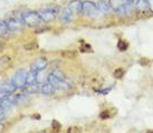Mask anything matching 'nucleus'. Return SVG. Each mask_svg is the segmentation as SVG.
Instances as JSON below:
<instances>
[{
	"label": "nucleus",
	"instance_id": "obj_9",
	"mask_svg": "<svg viewBox=\"0 0 153 133\" xmlns=\"http://www.w3.org/2000/svg\"><path fill=\"white\" fill-rule=\"evenodd\" d=\"M82 2L81 0H72L69 1L67 4V8L72 11L74 15H77V13H82Z\"/></svg>",
	"mask_w": 153,
	"mask_h": 133
},
{
	"label": "nucleus",
	"instance_id": "obj_27",
	"mask_svg": "<svg viewBox=\"0 0 153 133\" xmlns=\"http://www.w3.org/2000/svg\"><path fill=\"white\" fill-rule=\"evenodd\" d=\"M7 113H8V112L6 111L4 107L0 106V121L4 120V119L7 117Z\"/></svg>",
	"mask_w": 153,
	"mask_h": 133
},
{
	"label": "nucleus",
	"instance_id": "obj_16",
	"mask_svg": "<svg viewBox=\"0 0 153 133\" xmlns=\"http://www.w3.org/2000/svg\"><path fill=\"white\" fill-rule=\"evenodd\" d=\"M28 101V97H27V95L25 94H18L15 96V99L13 100V104H20V103H26Z\"/></svg>",
	"mask_w": 153,
	"mask_h": 133
},
{
	"label": "nucleus",
	"instance_id": "obj_11",
	"mask_svg": "<svg viewBox=\"0 0 153 133\" xmlns=\"http://www.w3.org/2000/svg\"><path fill=\"white\" fill-rule=\"evenodd\" d=\"M40 92L44 95H53L56 92V87L54 85H51L49 82L47 83H43L42 87H40Z\"/></svg>",
	"mask_w": 153,
	"mask_h": 133
},
{
	"label": "nucleus",
	"instance_id": "obj_23",
	"mask_svg": "<svg viewBox=\"0 0 153 133\" xmlns=\"http://www.w3.org/2000/svg\"><path fill=\"white\" fill-rule=\"evenodd\" d=\"M69 87H71V85H69L68 83H66L65 81H59L58 84L56 85V88H59V90H64V91L68 90Z\"/></svg>",
	"mask_w": 153,
	"mask_h": 133
},
{
	"label": "nucleus",
	"instance_id": "obj_21",
	"mask_svg": "<svg viewBox=\"0 0 153 133\" xmlns=\"http://www.w3.org/2000/svg\"><path fill=\"white\" fill-rule=\"evenodd\" d=\"M51 128H53V130H54V132L58 133L60 130H62V124H60L59 121L53 120V121H51Z\"/></svg>",
	"mask_w": 153,
	"mask_h": 133
},
{
	"label": "nucleus",
	"instance_id": "obj_5",
	"mask_svg": "<svg viewBox=\"0 0 153 133\" xmlns=\"http://www.w3.org/2000/svg\"><path fill=\"white\" fill-rule=\"evenodd\" d=\"M82 13L85 16H88V17H95V16H97V13L100 11H98L97 6L95 2L89 1V0H85V1L82 2Z\"/></svg>",
	"mask_w": 153,
	"mask_h": 133
},
{
	"label": "nucleus",
	"instance_id": "obj_33",
	"mask_svg": "<svg viewBox=\"0 0 153 133\" xmlns=\"http://www.w3.org/2000/svg\"><path fill=\"white\" fill-rule=\"evenodd\" d=\"M128 2H130V4H134L136 2V0H128Z\"/></svg>",
	"mask_w": 153,
	"mask_h": 133
},
{
	"label": "nucleus",
	"instance_id": "obj_12",
	"mask_svg": "<svg viewBox=\"0 0 153 133\" xmlns=\"http://www.w3.org/2000/svg\"><path fill=\"white\" fill-rule=\"evenodd\" d=\"M135 9L140 13H146L149 10V2L148 0H136Z\"/></svg>",
	"mask_w": 153,
	"mask_h": 133
},
{
	"label": "nucleus",
	"instance_id": "obj_18",
	"mask_svg": "<svg viewBox=\"0 0 153 133\" xmlns=\"http://www.w3.org/2000/svg\"><path fill=\"white\" fill-rule=\"evenodd\" d=\"M8 33L9 29L6 22H0V37H4Z\"/></svg>",
	"mask_w": 153,
	"mask_h": 133
},
{
	"label": "nucleus",
	"instance_id": "obj_26",
	"mask_svg": "<svg viewBox=\"0 0 153 133\" xmlns=\"http://www.w3.org/2000/svg\"><path fill=\"white\" fill-rule=\"evenodd\" d=\"M82 43H83V47L79 48L82 52H92V46H91V45L85 44L84 42H82Z\"/></svg>",
	"mask_w": 153,
	"mask_h": 133
},
{
	"label": "nucleus",
	"instance_id": "obj_10",
	"mask_svg": "<svg viewBox=\"0 0 153 133\" xmlns=\"http://www.w3.org/2000/svg\"><path fill=\"white\" fill-rule=\"evenodd\" d=\"M17 90L16 86L13 84V82H4V83H1L0 84V92H4V93H7V94H11L15 91Z\"/></svg>",
	"mask_w": 153,
	"mask_h": 133
},
{
	"label": "nucleus",
	"instance_id": "obj_2",
	"mask_svg": "<svg viewBox=\"0 0 153 133\" xmlns=\"http://www.w3.org/2000/svg\"><path fill=\"white\" fill-rule=\"evenodd\" d=\"M108 4L111 6V9H113L115 13H128L133 8V4H130L128 0H108Z\"/></svg>",
	"mask_w": 153,
	"mask_h": 133
},
{
	"label": "nucleus",
	"instance_id": "obj_32",
	"mask_svg": "<svg viewBox=\"0 0 153 133\" xmlns=\"http://www.w3.org/2000/svg\"><path fill=\"white\" fill-rule=\"evenodd\" d=\"M4 125L1 123V121H0V133L4 132Z\"/></svg>",
	"mask_w": 153,
	"mask_h": 133
},
{
	"label": "nucleus",
	"instance_id": "obj_28",
	"mask_svg": "<svg viewBox=\"0 0 153 133\" xmlns=\"http://www.w3.org/2000/svg\"><path fill=\"white\" fill-rule=\"evenodd\" d=\"M139 63H140L141 66H143V67H145V66H149L150 65V60L148 59V58H141L140 60H139Z\"/></svg>",
	"mask_w": 153,
	"mask_h": 133
},
{
	"label": "nucleus",
	"instance_id": "obj_8",
	"mask_svg": "<svg viewBox=\"0 0 153 133\" xmlns=\"http://www.w3.org/2000/svg\"><path fill=\"white\" fill-rule=\"evenodd\" d=\"M74 16H75V15L66 7V8L63 9L62 13H59V20L62 24H69V22L73 20Z\"/></svg>",
	"mask_w": 153,
	"mask_h": 133
},
{
	"label": "nucleus",
	"instance_id": "obj_24",
	"mask_svg": "<svg viewBox=\"0 0 153 133\" xmlns=\"http://www.w3.org/2000/svg\"><path fill=\"white\" fill-rule=\"evenodd\" d=\"M9 62H10V57L9 56H2V57H0V68L6 66Z\"/></svg>",
	"mask_w": 153,
	"mask_h": 133
},
{
	"label": "nucleus",
	"instance_id": "obj_17",
	"mask_svg": "<svg viewBox=\"0 0 153 133\" xmlns=\"http://www.w3.org/2000/svg\"><path fill=\"white\" fill-rule=\"evenodd\" d=\"M124 75H125V71H124V68H122V67H119V68H116L114 72H113V77L116 78V80H121Z\"/></svg>",
	"mask_w": 153,
	"mask_h": 133
},
{
	"label": "nucleus",
	"instance_id": "obj_20",
	"mask_svg": "<svg viewBox=\"0 0 153 133\" xmlns=\"http://www.w3.org/2000/svg\"><path fill=\"white\" fill-rule=\"evenodd\" d=\"M62 56L64 58H67V59H74V58H76V53L73 52V51H65L62 53Z\"/></svg>",
	"mask_w": 153,
	"mask_h": 133
},
{
	"label": "nucleus",
	"instance_id": "obj_6",
	"mask_svg": "<svg viewBox=\"0 0 153 133\" xmlns=\"http://www.w3.org/2000/svg\"><path fill=\"white\" fill-rule=\"evenodd\" d=\"M7 26H8V29L9 31H18V30H20L22 28V25H24V22H22V18H17V17H13L8 19L7 22Z\"/></svg>",
	"mask_w": 153,
	"mask_h": 133
},
{
	"label": "nucleus",
	"instance_id": "obj_15",
	"mask_svg": "<svg viewBox=\"0 0 153 133\" xmlns=\"http://www.w3.org/2000/svg\"><path fill=\"white\" fill-rule=\"evenodd\" d=\"M40 91V88L38 87V83H35V84H29L25 87V94H33Z\"/></svg>",
	"mask_w": 153,
	"mask_h": 133
},
{
	"label": "nucleus",
	"instance_id": "obj_29",
	"mask_svg": "<svg viewBox=\"0 0 153 133\" xmlns=\"http://www.w3.org/2000/svg\"><path fill=\"white\" fill-rule=\"evenodd\" d=\"M110 91H111V87H110V88H105V90L96 91V92H97V93H101V94H103V95H106V94H108V93H110Z\"/></svg>",
	"mask_w": 153,
	"mask_h": 133
},
{
	"label": "nucleus",
	"instance_id": "obj_22",
	"mask_svg": "<svg viewBox=\"0 0 153 133\" xmlns=\"http://www.w3.org/2000/svg\"><path fill=\"white\" fill-rule=\"evenodd\" d=\"M51 74H53L54 76H56V77L58 78V80H60V81H65L64 73H63L62 71H59V69H54V71L51 72Z\"/></svg>",
	"mask_w": 153,
	"mask_h": 133
},
{
	"label": "nucleus",
	"instance_id": "obj_3",
	"mask_svg": "<svg viewBox=\"0 0 153 133\" xmlns=\"http://www.w3.org/2000/svg\"><path fill=\"white\" fill-rule=\"evenodd\" d=\"M22 22L28 27H37L40 25V18L36 11H26L22 15Z\"/></svg>",
	"mask_w": 153,
	"mask_h": 133
},
{
	"label": "nucleus",
	"instance_id": "obj_19",
	"mask_svg": "<svg viewBox=\"0 0 153 133\" xmlns=\"http://www.w3.org/2000/svg\"><path fill=\"white\" fill-rule=\"evenodd\" d=\"M117 48H119L121 52L128 51V42H125V40H123V39H120L119 42H117Z\"/></svg>",
	"mask_w": 153,
	"mask_h": 133
},
{
	"label": "nucleus",
	"instance_id": "obj_4",
	"mask_svg": "<svg viewBox=\"0 0 153 133\" xmlns=\"http://www.w3.org/2000/svg\"><path fill=\"white\" fill-rule=\"evenodd\" d=\"M27 71H25V69H18L17 72L15 73V75H13V84L15 86H16V88H24L26 86V83H27Z\"/></svg>",
	"mask_w": 153,
	"mask_h": 133
},
{
	"label": "nucleus",
	"instance_id": "obj_25",
	"mask_svg": "<svg viewBox=\"0 0 153 133\" xmlns=\"http://www.w3.org/2000/svg\"><path fill=\"white\" fill-rule=\"evenodd\" d=\"M111 117V114H110V111L108 110H104L100 113V119L101 120H107V119H110Z\"/></svg>",
	"mask_w": 153,
	"mask_h": 133
},
{
	"label": "nucleus",
	"instance_id": "obj_14",
	"mask_svg": "<svg viewBox=\"0 0 153 133\" xmlns=\"http://www.w3.org/2000/svg\"><path fill=\"white\" fill-rule=\"evenodd\" d=\"M35 83H37V72L30 71V72L27 73V83H26V85L35 84Z\"/></svg>",
	"mask_w": 153,
	"mask_h": 133
},
{
	"label": "nucleus",
	"instance_id": "obj_1",
	"mask_svg": "<svg viewBox=\"0 0 153 133\" xmlns=\"http://www.w3.org/2000/svg\"><path fill=\"white\" fill-rule=\"evenodd\" d=\"M37 13L42 22L48 24L57 17V15L59 13V7H47V8L40 9L39 11H37Z\"/></svg>",
	"mask_w": 153,
	"mask_h": 133
},
{
	"label": "nucleus",
	"instance_id": "obj_7",
	"mask_svg": "<svg viewBox=\"0 0 153 133\" xmlns=\"http://www.w3.org/2000/svg\"><path fill=\"white\" fill-rule=\"evenodd\" d=\"M47 58L46 57H38L36 60L33 62V64L30 65V71H34V72H40L47 67Z\"/></svg>",
	"mask_w": 153,
	"mask_h": 133
},
{
	"label": "nucleus",
	"instance_id": "obj_31",
	"mask_svg": "<svg viewBox=\"0 0 153 133\" xmlns=\"http://www.w3.org/2000/svg\"><path fill=\"white\" fill-rule=\"evenodd\" d=\"M31 117H33V119H36V120H40V119H42V116L39 115V114H34Z\"/></svg>",
	"mask_w": 153,
	"mask_h": 133
},
{
	"label": "nucleus",
	"instance_id": "obj_13",
	"mask_svg": "<svg viewBox=\"0 0 153 133\" xmlns=\"http://www.w3.org/2000/svg\"><path fill=\"white\" fill-rule=\"evenodd\" d=\"M96 6H97V9L100 13H106L111 10V6L107 0H98V2L96 4Z\"/></svg>",
	"mask_w": 153,
	"mask_h": 133
},
{
	"label": "nucleus",
	"instance_id": "obj_30",
	"mask_svg": "<svg viewBox=\"0 0 153 133\" xmlns=\"http://www.w3.org/2000/svg\"><path fill=\"white\" fill-rule=\"evenodd\" d=\"M149 2V10L153 13V0H148Z\"/></svg>",
	"mask_w": 153,
	"mask_h": 133
},
{
	"label": "nucleus",
	"instance_id": "obj_34",
	"mask_svg": "<svg viewBox=\"0 0 153 133\" xmlns=\"http://www.w3.org/2000/svg\"><path fill=\"white\" fill-rule=\"evenodd\" d=\"M146 133H153V130H148V131H146Z\"/></svg>",
	"mask_w": 153,
	"mask_h": 133
}]
</instances>
